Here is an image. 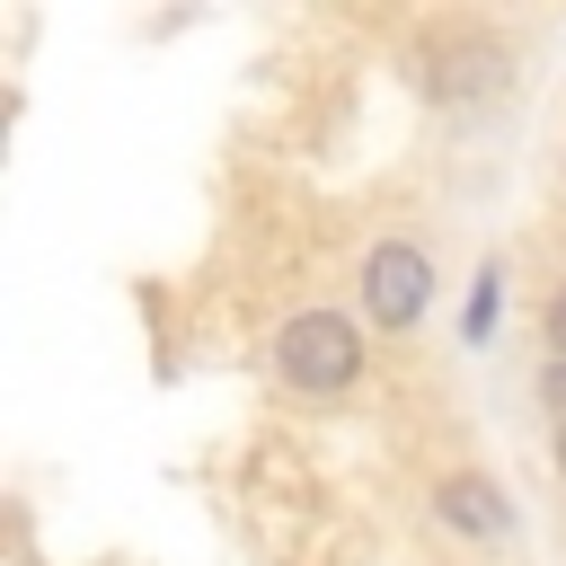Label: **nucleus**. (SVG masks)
Here are the masks:
<instances>
[{
    "label": "nucleus",
    "instance_id": "obj_1",
    "mask_svg": "<svg viewBox=\"0 0 566 566\" xmlns=\"http://www.w3.org/2000/svg\"><path fill=\"white\" fill-rule=\"evenodd\" d=\"M504 80H513V44L486 35V27H433V35L416 44V88H424L433 106H478V97H495Z\"/></svg>",
    "mask_w": 566,
    "mask_h": 566
},
{
    "label": "nucleus",
    "instance_id": "obj_2",
    "mask_svg": "<svg viewBox=\"0 0 566 566\" xmlns=\"http://www.w3.org/2000/svg\"><path fill=\"white\" fill-rule=\"evenodd\" d=\"M274 371H283L292 389H310V398L354 389V380H363V336H354V318H345V310H292V318L274 327Z\"/></svg>",
    "mask_w": 566,
    "mask_h": 566
},
{
    "label": "nucleus",
    "instance_id": "obj_3",
    "mask_svg": "<svg viewBox=\"0 0 566 566\" xmlns=\"http://www.w3.org/2000/svg\"><path fill=\"white\" fill-rule=\"evenodd\" d=\"M363 318L371 327H416L424 310H433V256L416 248V239H380V248H363Z\"/></svg>",
    "mask_w": 566,
    "mask_h": 566
},
{
    "label": "nucleus",
    "instance_id": "obj_4",
    "mask_svg": "<svg viewBox=\"0 0 566 566\" xmlns=\"http://www.w3.org/2000/svg\"><path fill=\"white\" fill-rule=\"evenodd\" d=\"M433 513H442L451 531H469V539H504V531H513V504H504V486H486V478H442V486H433Z\"/></svg>",
    "mask_w": 566,
    "mask_h": 566
},
{
    "label": "nucleus",
    "instance_id": "obj_5",
    "mask_svg": "<svg viewBox=\"0 0 566 566\" xmlns=\"http://www.w3.org/2000/svg\"><path fill=\"white\" fill-rule=\"evenodd\" d=\"M495 310H504V265L486 256V265H478V283H469V310H460V336H469V345H486V327H495Z\"/></svg>",
    "mask_w": 566,
    "mask_h": 566
},
{
    "label": "nucleus",
    "instance_id": "obj_6",
    "mask_svg": "<svg viewBox=\"0 0 566 566\" xmlns=\"http://www.w3.org/2000/svg\"><path fill=\"white\" fill-rule=\"evenodd\" d=\"M539 336H548V363H566V283L548 292V310H539Z\"/></svg>",
    "mask_w": 566,
    "mask_h": 566
},
{
    "label": "nucleus",
    "instance_id": "obj_7",
    "mask_svg": "<svg viewBox=\"0 0 566 566\" xmlns=\"http://www.w3.org/2000/svg\"><path fill=\"white\" fill-rule=\"evenodd\" d=\"M539 398H548V416L566 424V363H548V371H539Z\"/></svg>",
    "mask_w": 566,
    "mask_h": 566
},
{
    "label": "nucleus",
    "instance_id": "obj_8",
    "mask_svg": "<svg viewBox=\"0 0 566 566\" xmlns=\"http://www.w3.org/2000/svg\"><path fill=\"white\" fill-rule=\"evenodd\" d=\"M557 469H566V424H557Z\"/></svg>",
    "mask_w": 566,
    "mask_h": 566
}]
</instances>
